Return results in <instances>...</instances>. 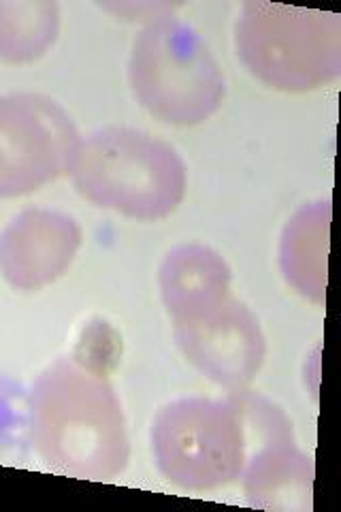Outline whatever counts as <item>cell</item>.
<instances>
[{"label":"cell","mask_w":341,"mask_h":512,"mask_svg":"<svg viewBox=\"0 0 341 512\" xmlns=\"http://www.w3.org/2000/svg\"><path fill=\"white\" fill-rule=\"evenodd\" d=\"M32 442L58 472L111 480L128 463L122 406L105 374L86 363L60 361L30 397Z\"/></svg>","instance_id":"1"},{"label":"cell","mask_w":341,"mask_h":512,"mask_svg":"<svg viewBox=\"0 0 341 512\" xmlns=\"http://www.w3.org/2000/svg\"><path fill=\"white\" fill-rule=\"evenodd\" d=\"M69 175L86 201L139 222L171 216L188 188L177 150L128 126L101 128L81 139Z\"/></svg>","instance_id":"2"},{"label":"cell","mask_w":341,"mask_h":512,"mask_svg":"<svg viewBox=\"0 0 341 512\" xmlns=\"http://www.w3.org/2000/svg\"><path fill=\"white\" fill-rule=\"evenodd\" d=\"M128 84L156 120L197 126L220 109L226 82L197 30L167 15L141 30L128 58Z\"/></svg>","instance_id":"3"},{"label":"cell","mask_w":341,"mask_h":512,"mask_svg":"<svg viewBox=\"0 0 341 512\" xmlns=\"http://www.w3.org/2000/svg\"><path fill=\"white\" fill-rule=\"evenodd\" d=\"M237 54L263 84L310 92L341 73V22L335 13L248 3L235 32Z\"/></svg>","instance_id":"4"},{"label":"cell","mask_w":341,"mask_h":512,"mask_svg":"<svg viewBox=\"0 0 341 512\" xmlns=\"http://www.w3.org/2000/svg\"><path fill=\"white\" fill-rule=\"evenodd\" d=\"M152 448L162 476L188 491L233 483L252 457L237 397L180 399L162 408L152 427Z\"/></svg>","instance_id":"5"},{"label":"cell","mask_w":341,"mask_h":512,"mask_svg":"<svg viewBox=\"0 0 341 512\" xmlns=\"http://www.w3.org/2000/svg\"><path fill=\"white\" fill-rule=\"evenodd\" d=\"M81 135L43 94L0 96V199L28 197L69 173Z\"/></svg>","instance_id":"6"},{"label":"cell","mask_w":341,"mask_h":512,"mask_svg":"<svg viewBox=\"0 0 341 512\" xmlns=\"http://www.w3.org/2000/svg\"><path fill=\"white\" fill-rule=\"evenodd\" d=\"M175 342L194 367L226 389L250 384L267 355L256 316L233 297L175 323Z\"/></svg>","instance_id":"7"},{"label":"cell","mask_w":341,"mask_h":512,"mask_svg":"<svg viewBox=\"0 0 341 512\" xmlns=\"http://www.w3.org/2000/svg\"><path fill=\"white\" fill-rule=\"evenodd\" d=\"M75 218L54 210H26L0 233V274L18 291H41L71 267L81 248Z\"/></svg>","instance_id":"8"},{"label":"cell","mask_w":341,"mask_h":512,"mask_svg":"<svg viewBox=\"0 0 341 512\" xmlns=\"http://www.w3.org/2000/svg\"><path fill=\"white\" fill-rule=\"evenodd\" d=\"M231 269L222 256L199 244L180 246L160 265V295L173 323L214 308L231 297Z\"/></svg>","instance_id":"9"},{"label":"cell","mask_w":341,"mask_h":512,"mask_svg":"<svg viewBox=\"0 0 341 512\" xmlns=\"http://www.w3.org/2000/svg\"><path fill=\"white\" fill-rule=\"evenodd\" d=\"M246 493L258 508H305L312 495V459L301 455L292 440L258 451L246 470Z\"/></svg>","instance_id":"10"},{"label":"cell","mask_w":341,"mask_h":512,"mask_svg":"<svg viewBox=\"0 0 341 512\" xmlns=\"http://www.w3.org/2000/svg\"><path fill=\"white\" fill-rule=\"evenodd\" d=\"M329 222V203L303 207L282 239V269L288 284L316 303H324L327 297Z\"/></svg>","instance_id":"11"},{"label":"cell","mask_w":341,"mask_h":512,"mask_svg":"<svg viewBox=\"0 0 341 512\" xmlns=\"http://www.w3.org/2000/svg\"><path fill=\"white\" fill-rule=\"evenodd\" d=\"M60 32L56 3H5L0 0V62L30 64L54 47Z\"/></svg>","instance_id":"12"},{"label":"cell","mask_w":341,"mask_h":512,"mask_svg":"<svg viewBox=\"0 0 341 512\" xmlns=\"http://www.w3.org/2000/svg\"><path fill=\"white\" fill-rule=\"evenodd\" d=\"M103 9L111 11L113 15H120L124 20H148V24L167 18L169 11H173V5H103Z\"/></svg>","instance_id":"13"}]
</instances>
